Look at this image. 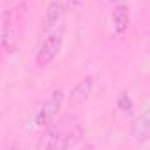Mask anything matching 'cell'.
<instances>
[{
  "label": "cell",
  "mask_w": 150,
  "mask_h": 150,
  "mask_svg": "<svg viewBox=\"0 0 150 150\" xmlns=\"http://www.w3.org/2000/svg\"><path fill=\"white\" fill-rule=\"evenodd\" d=\"M81 134H83V129L76 122L69 124L67 118H64L57 127L48 131L44 141H41V146L50 148V150H64V148L76 145L80 141Z\"/></svg>",
  "instance_id": "1"
},
{
  "label": "cell",
  "mask_w": 150,
  "mask_h": 150,
  "mask_svg": "<svg viewBox=\"0 0 150 150\" xmlns=\"http://www.w3.org/2000/svg\"><path fill=\"white\" fill-rule=\"evenodd\" d=\"M62 44H64V30H62V28H55V30L42 41V44H41V48H39V51H37V55H35L37 65L44 67V65L51 64V62L58 57V53L62 51Z\"/></svg>",
  "instance_id": "2"
},
{
  "label": "cell",
  "mask_w": 150,
  "mask_h": 150,
  "mask_svg": "<svg viewBox=\"0 0 150 150\" xmlns=\"http://www.w3.org/2000/svg\"><path fill=\"white\" fill-rule=\"evenodd\" d=\"M62 103H64V90L58 88L55 92H51V96L42 103L41 110L37 111V117H35V125L42 127V125H48L53 122V118L57 117V113L60 111L62 108Z\"/></svg>",
  "instance_id": "3"
},
{
  "label": "cell",
  "mask_w": 150,
  "mask_h": 150,
  "mask_svg": "<svg viewBox=\"0 0 150 150\" xmlns=\"http://www.w3.org/2000/svg\"><path fill=\"white\" fill-rule=\"evenodd\" d=\"M131 136L132 139L143 143L150 139V108H146L131 125Z\"/></svg>",
  "instance_id": "4"
},
{
  "label": "cell",
  "mask_w": 150,
  "mask_h": 150,
  "mask_svg": "<svg viewBox=\"0 0 150 150\" xmlns=\"http://www.w3.org/2000/svg\"><path fill=\"white\" fill-rule=\"evenodd\" d=\"M65 6H67V0H50V6L46 11V20H44V32H50L51 28L57 27V23L62 20L64 13H65Z\"/></svg>",
  "instance_id": "5"
},
{
  "label": "cell",
  "mask_w": 150,
  "mask_h": 150,
  "mask_svg": "<svg viewBox=\"0 0 150 150\" xmlns=\"http://www.w3.org/2000/svg\"><path fill=\"white\" fill-rule=\"evenodd\" d=\"M92 85H94L92 76H87V78L80 80L76 85H74V88L71 90L69 104H71V106H80V104H83V103L88 99L90 92H92Z\"/></svg>",
  "instance_id": "6"
},
{
  "label": "cell",
  "mask_w": 150,
  "mask_h": 150,
  "mask_svg": "<svg viewBox=\"0 0 150 150\" xmlns=\"http://www.w3.org/2000/svg\"><path fill=\"white\" fill-rule=\"evenodd\" d=\"M14 11H6L2 18V48L9 53L14 48Z\"/></svg>",
  "instance_id": "7"
},
{
  "label": "cell",
  "mask_w": 150,
  "mask_h": 150,
  "mask_svg": "<svg viewBox=\"0 0 150 150\" xmlns=\"http://www.w3.org/2000/svg\"><path fill=\"white\" fill-rule=\"evenodd\" d=\"M111 20H113V30H115V34L118 37H122L127 32V28H129V9H127V6L118 4L113 9Z\"/></svg>",
  "instance_id": "8"
},
{
  "label": "cell",
  "mask_w": 150,
  "mask_h": 150,
  "mask_svg": "<svg viewBox=\"0 0 150 150\" xmlns=\"http://www.w3.org/2000/svg\"><path fill=\"white\" fill-rule=\"evenodd\" d=\"M117 106L120 108V111L129 113V111L132 110V99H131L127 94H120L118 99H117Z\"/></svg>",
  "instance_id": "9"
},
{
  "label": "cell",
  "mask_w": 150,
  "mask_h": 150,
  "mask_svg": "<svg viewBox=\"0 0 150 150\" xmlns=\"http://www.w3.org/2000/svg\"><path fill=\"white\" fill-rule=\"evenodd\" d=\"M69 2H71V6H72V7L80 9V7H81V4H83V0H69Z\"/></svg>",
  "instance_id": "10"
},
{
  "label": "cell",
  "mask_w": 150,
  "mask_h": 150,
  "mask_svg": "<svg viewBox=\"0 0 150 150\" xmlns=\"http://www.w3.org/2000/svg\"><path fill=\"white\" fill-rule=\"evenodd\" d=\"M111 2H117V0H111Z\"/></svg>",
  "instance_id": "11"
}]
</instances>
